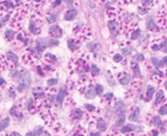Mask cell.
<instances>
[{
  "label": "cell",
  "instance_id": "63",
  "mask_svg": "<svg viewBox=\"0 0 167 136\" xmlns=\"http://www.w3.org/2000/svg\"><path fill=\"white\" fill-rule=\"evenodd\" d=\"M0 117H1V115H0Z\"/></svg>",
  "mask_w": 167,
  "mask_h": 136
},
{
  "label": "cell",
  "instance_id": "29",
  "mask_svg": "<svg viewBox=\"0 0 167 136\" xmlns=\"http://www.w3.org/2000/svg\"><path fill=\"white\" fill-rule=\"evenodd\" d=\"M33 105H34V103H33L32 99H28V101H27V108H28V111H32L33 110Z\"/></svg>",
  "mask_w": 167,
  "mask_h": 136
},
{
  "label": "cell",
  "instance_id": "2",
  "mask_svg": "<svg viewBox=\"0 0 167 136\" xmlns=\"http://www.w3.org/2000/svg\"><path fill=\"white\" fill-rule=\"evenodd\" d=\"M8 57H4V56H0V68H3V69H13V67L15 65H13L14 62H12L11 60L8 61ZM16 67V66H15Z\"/></svg>",
  "mask_w": 167,
  "mask_h": 136
},
{
  "label": "cell",
  "instance_id": "8",
  "mask_svg": "<svg viewBox=\"0 0 167 136\" xmlns=\"http://www.w3.org/2000/svg\"><path fill=\"white\" fill-rule=\"evenodd\" d=\"M108 28H109V30L111 31L112 34L116 35L117 32H118V29H119V24H118L115 20H111V21L108 22Z\"/></svg>",
  "mask_w": 167,
  "mask_h": 136
},
{
  "label": "cell",
  "instance_id": "22",
  "mask_svg": "<svg viewBox=\"0 0 167 136\" xmlns=\"http://www.w3.org/2000/svg\"><path fill=\"white\" fill-rule=\"evenodd\" d=\"M130 79H131L130 75H129V74H125L123 77H120V78H119V82H120L122 85H127V84L130 82Z\"/></svg>",
  "mask_w": 167,
  "mask_h": 136
},
{
  "label": "cell",
  "instance_id": "35",
  "mask_svg": "<svg viewBox=\"0 0 167 136\" xmlns=\"http://www.w3.org/2000/svg\"><path fill=\"white\" fill-rule=\"evenodd\" d=\"M94 89H95V93H96L97 95H101V94L103 93V87H102L101 85H96V86L94 87Z\"/></svg>",
  "mask_w": 167,
  "mask_h": 136
},
{
  "label": "cell",
  "instance_id": "58",
  "mask_svg": "<svg viewBox=\"0 0 167 136\" xmlns=\"http://www.w3.org/2000/svg\"><path fill=\"white\" fill-rule=\"evenodd\" d=\"M163 51H164V52H167V45H165V46H164V48H163Z\"/></svg>",
  "mask_w": 167,
  "mask_h": 136
},
{
  "label": "cell",
  "instance_id": "51",
  "mask_svg": "<svg viewBox=\"0 0 167 136\" xmlns=\"http://www.w3.org/2000/svg\"><path fill=\"white\" fill-rule=\"evenodd\" d=\"M65 2H66V4L70 7V6H72V4H73V0H64Z\"/></svg>",
  "mask_w": 167,
  "mask_h": 136
},
{
  "label": "cell",
  "instance_id": "50",
  "mask_svg": "<svg viewBox=\"0 0 167 136\" xmlns=\"http://www.w3.org/2000/svg\"><path fill=\"white\" fill-rule=\"evenodd\" d=\"M150 134H151V136H158V131H156V130H151V131H150Z\"/></svg>",
  "mask_w": 167,
  "mask_h": 136
},
{
  "label": "cell",
  "instance_id": "31",
  "mask_svg": "<svg viewBox=\"0 0 167 136\" xmlns=\"http://www.w3.org/2000/svg\"><path fill=\"white\" fill-rule=\"evenodd\" d=\"M152 123H153V125L154 126H157V127H159V126H161V119H160V117H158V116H155L154 118H153V121H152Z\"/></svg>",
  "mask_w": 167,
  "mask_h": 136
},
{
  "label": "cell",
  "instance_id": "41",
  "mask_svg": "<svg viewBox=\"0 0 167 136\" xmlns=\"http://www.w3.org/2000/svg\"><path fill=\"white\" fill-rule=\"evenodd\" d=\"M84 108L87 109V110H89V111H93V110H95V107H94V106H92V105H89V104L84 105Z\"/></svg>",
  "mask_w": 167,
  "mask_h": 136
},
{
  "label": "cell",
  "instance_id": "27",
  "mask_svg": "<svg viewBox=\"0 0 167 136\" xmlns=\"http://www.w3.org/2000/svg\"><path fill=\"white\" fill-rule=\"evenodd\" d=\"M45 59L48 61V63H54L56 62V57L51 53H47L45 54Z\"/></svg>",
  "mask_w": 167,
  "mask_h": 136
},
{
  "label": "cell",
  "instance_id": "44",
  "mask_svg": "<svg viewBox=\"0 0 167 136\" xmlns=\"http://www.w3.org/2000/svg\"><path fill=\"white\" fill-rule=\"evenodd\" d=\"M141 3L144 6H148V5H150L152 3V0H141Z\"/></svg>",
  "mask_w": 167,
  "mask_h": 136
},
{
  "label": "cell",
  "instance_id": "59",
  "mask_svg": "<svg viewBox=\"0 0 167 136\" xmlns=\"http://www.w3.org/2000/svg\"><path fill=\"white\" fill-rule=\"evenodd\" d=\"M164 86H165V89L167 90V81L165 82V84H164Z\"/></svg>",
  "mask_w": 167,
  "mask_h": 136
},
{
  "label": "cell",
  "instance_id": "19",
  "mask_svg": "<svg viewBox=\"0 0 167 136\" xmlns=\"http://www.w3.org/2000/svg\"><path fill=\"white\" fill-rule=\"evenodd\" d=\"M150 61H151V63L155 66V67H162L163 65H164V63H163V61L162 60H159L158 58H156V57H152L151 59H150Z\"/></svg>",
  "mask_w": 167,
  "mask_h": 136
},
{
  "label": "cell",
  "instance_id": "57",
  "mask_svg": "<svg viewBox=\"0 0 167 136\" xmlns=\"http://www.w3.org/2000/svg\"><path fill=\"white\" fill-rule=\"evenodd\" d=\"M73 136H84V135L83 134H81V133H75Z\"/></svg>",
  "mask_w": 167,
  "mask_h": 136
},
{
  "label": "cell",
  "instance_id": "14",
  "mask_svg": "<svg viewBox=\"0 0 167 136\" xmlns=\"http://www.w3.org/2000/svg\"><path fill=\"white\" fill-rule=\"evenodd\" d=\"M139 109L137 108V109H135V111H133L129 115V120L130 121H138L139 120Z\"/></svg>",
  "mask_w": 167,
  "mask_h": 136
},
{
  "label": "cell",
  "instance_id": "49",
  "mask_svg": "<svg viewBox=\"0 0 167 136\" xmlns=\"http://www.w3.org/2000/svg\"><path fill=\"white\" fill-rule=\"evenodd\" d=\"M105 98H106L107 100H111L112 98H113V94H112V93H108V94L105 96Z\"/></svg>",
  "mask_w": 167,
  "mask_h": 136
},
{
  "label": "cell",
  "instance_id": "6",
  "mask_svg": "<svg viewBox=\"0 0 167 136\" xmlns=\"http://www.w3.org/2000/svg\"><path fill=\"white\" fill-rule=\"evenodd\" d=\"M19 78H20V83H24L27 86L30 85V74H29V72L27 71V72H24V73L20 74Z\"/></svg>",
  "mask_w": 167,
  "mask_h": 136
},
{
  "label": "cell",
  "instance_id": "9",
  "mask_svg": "<svg viewBox=\"0 0 167 136\" xmlns=\"http://www.w3.org/2000/svg\"><path fill=\"white\" fill-rule=\"evenodd\" d=\"M43 132V128L41 126H36L32 131L28 132L26 136H40Z\"/></svg>",
  "mask_w": 167,
  "mask_h": 136
},
{
  "label": "cell",
  "instance_id": "17",
  "mask_svg": "<svg viewBox=\"0 0 167 136\" xmlns=\"http://www.w3.org/2000/svg\"><path fill=\"white\" fill-rule=\"evenodd\" d=\"M71 115H72V117H74L75 119H80V118H82L83 112H82L81 109H73V111L71 112Z\"/></svg>",
  "mask_w": 167,
  "mask_h": 136
},
{
  "label": "cell",
  "instance_id": "16",
  "mask_svg": "<svg viewBox=\"0 0 167 136\" xmlns=\"http://www.w3.org/2000/svg\"><path fill=\"white\" fill-rule=\"evenodd\" d=\"M94 97H95V92H94V90H93V87L89 86L88 89H87L86 92H85V98L91 100V99H93Z\"/></svg>",
  "mask_w": 167,
  "mask_h": 136
},
{
  "label": "cell",
  "instance_id": "53",
  "mask_svg": "<svg viewBox=\"0 0 167 136\" xmlns=\"http://www.w3.org/2000/svg\"><path fill=\"white\" fill-rule=\"evenodd\" d=\"M61 3V0H55V2H54V4H53V7H55L57 5H59Z\"/></svg>",
  "mask_w": 167,
  "mask_h": 136
},
{
  "label": "cell",
  "instance_id": "43",
  "mask_svg": "<svg viewBox=\"0 0 167 136\" xmlns=\"http://www.w3.org/2000/svg\"><path fill=\"white\" fill-rule=\"evenodd\" d=\"M27 87V85L26 84H24V83H20L19 84V86H18V91L19 92H23L24 91V89Z\"/></svg>",
  "mask_w": 167,
  "mask_h": 136
},
{
  "label": "cell",
  "instance_id": "12",
  "mask_svg": "<svg viewBox=\"0 0 167 136\" xmlns=\"http://www.w3.org/2000/svg\"><path fill=\"white\" fill-rule=\"evenodd\" d=\"M6 56H7L12 62H14V65H15L16 67L19 65V63H18V60H19V59H18V56L15 54V53H13L12 51H8V52L6 53Z\"/></svg>",
  "mask_w": 167,
  "mask_h": 136
},
{
  "label": "cell",
  "instance_id": "39",
  "mask_svg": "<svg viewBox=\"0 0 167 136\" xmlns=\"http://www.w3.org/2000/svg\"><path fill=\"white\" fill-rule=\"evenodd\" d=\"M57 82H58V80H57V79H55V78L48 79V81H47V85L51 87V86H54V85H56V84H57Z\"/></svg>",
  "mask_w": 167,
  "mask_h": 136
},
{
  "label": "cell",
  "instance_id": "26",
  "mask_svg": "<svg viewBox=\"0 0 167 136\" xmlns=\"http://www.w3.org/2000/svg\"><path fill=\"white\" fill-rule=\"evenodd\" d=\"M32 94H33L35 99H44L45 98V93L44 92H37V91L35 92V91H33Z\"/></svg>",
  "mask_w": 167,
  "mask_h": 136
},
{
  "label": "cell",
  "instance_id": "60",
  "mask_svg": "<svg viewBox=\"0 0 167 136\" xmlns=\"http://www.w3.org/2000/svg\"><path fill=\"white\" fill-rule=\"evenodd\" d=\"M34 1H35V2H40L41 0H34Z\"/></svg>",
  "mask_w": 167,
  "mask_h": 136
},
{
  "label": "cell",
  "instance_id": "24",
  "mask_svg": "<svg viewBox=\"0 0 167 136\" xmlns=\"http://www.w3.org/2000/svg\"><path fill=\"white\" fill-rule=\"evenodd\" d=\"M125 118H126V115H125V114H122V115L118 116V119H117L115 125H116V126H122V125L125 123Z\"/></svg>",
  "mask_w": 167,
  "mask_h": 136
},
{
  "label": "cell",
  "instance_id": "15",
  "mask_svg": "<svg viewBox=\"0 0 167 136\" xmlns=\"http://www.w3.org/2000/svg\"><path fill=\"white\" fill-rule=\"evenodd\" d=\"M9 124H10V118L9 117H5L4 119H2L1 122H0V132L3 131L5 128H7L9 126Z\"/></svg>",
  "mask_w": 167,
  "mask_h": 136
},
{
  "label": "cell",
  "instance_id": "42",
  "mask_svg": "<svg viewBox=\"0 0 167 136\" xmlns=\"http://www.w3.org/2000/svg\"><path fill=\"white\" fill-rule=\"evenodd\" d=\"M134 58H135L136 61H142V60L144 59V56L142 54H137L134 56Z\"/></svg>",
  "mask_w": 167,
  "mask_h": 136
},
{
  "label": "cell",
  "instance_id": "20",
  "mask_svg": "<svg viewBox=\"0 0 167 136\" xmlns=\"http://www.w3.org/2000/svg\"><path fill=\"white\" fill-rule=\"evenodd\" d=\"M10 114H11V115H13V116L19 117V118L22 116L21 110H19V109H17V107H13V108H11V109H10Z\"/></svg>",
  "mask_w": 167,
  "mask_h": 136
},
{
  "label": "cell",
  "instance_id": "40",
  "mask_svg": "<svg viewBox=\"0 0 167 136\" xmlns=\"http://www.w3.org/2000/svg\"><path fill=\"white\" fill-rule=\"evenodd\" d=\"M122 59H123V56L121 54H115L113 56V60L115 62H120V61H122Z\"/></svg>",
  "mask_w": 167,
  "mask_h": 136
},
{
  "label": "cell",
  "instance_id": "1",
  "mask_svg": "<svg viewBox=\"0 0 167 136\" xmlns=\"http://www.w3.org/2000/svg\"><path fill=\"white\" fill-rule=\"evenodd\" d=\"M114 110L116 112V114L118 116L122 115V114H125V111H126V105L122 102V101H118L115 103V106H114Z\"/></svg>",
  "mask_w": 167,
  "mask_h": 136
},
{
  "label": "cell",
  "instance_id": "56",
  "mask_svg": "<svg viewBox=\"0 0 167 136\" xmlns=\"http://www.w3.org/2000/svg\"><path fill=\"white\" fill-rule=\"evenodd\" d=\"M162 61H163V63H164V64H165V63H166V64H167V56H165V57H163Z\"/></svg>",
  "mask_w": 167,
  "mask_h": 136
},
{
  "label": "cell",
  "instance_id": "28",
  "mask_svg": "<svg viewBox=\"0 0 167 136\" xmlns=\"http://www.w3.org/2000/svg\"><path fill=\"white\" fill-rule=\"evenodd\" d=\"M154 94V88L151 87V86H148L147 88V92H146V96H147V99H151L152 96Z\"/></svg>",
  "mask_w": 167,
  "mask_h": 136
},
{
  "label": "cell",
  "instance_id": "34",
  "mask_svg": "<svg viewBox=\"0 0 167 136\" xmlns=\"http://www.w3.org/2000/svg\"><path fill=\"white\" fill-rule=\"evenodd\" d=\"M132 47L131 46H126V47H122V53L125 55L127 54H130L131 53V51H132Z\"/></svg>",
  "mask_w": 167,
  "mask_h": 136
},
{
  "label": "cell",
  "instance_id": "5",
  "mask_svg": "<svg viewBox=\"0 0 167 136\" xmlns=\"http://www.w3.org/2000/svg\"><path fill=\"white\" fill-rule=\"evenodd\" d=\"M146 28H147V30L153 31V32H157V31L159 30L158 26L153 22V19H152L151 17H148V18L146 19Z\"/></svg>",
  "mask_w": 167,
  "mask_h": 136
},
{
  "label": "cell",
  "instance_id": "45",
  "mask_svg": "<svg viewBox=\"0 0 167 136\" xmlns=\"http://www.w3.org/2000/svg\"><path fill=\"white\" fill-rule=\"evenodd\" d=\"M160 48H161V47H160L159 45H154L151 46V49H152L153 51H157V50H159Z\"/></svg>",
  "mask_w": 167,
  "mask_h": 136
},
{
  "label": "cell",
  "instance_id": "36",
  "mask_svg": "<svg viewBox=\"0 0 167 136\" xmlns=\"http://www.w3.org/2000/svg\"><path fill=\"white\" fill-rule=\"evenodd\" d=\"M47 45H48V46H55V45H59V42L57 40H48Z\"/></svg>",
  "mask_w": 167,
  "mask_h": 136
},
{
  "label": "cell",
  "instance_id": "32",
  "mask_svg": "<svg viewBox=\"0 0 167 136\" xmlns=\"http://www.w3.org/2000/svg\"><path fill=\"white\" fill-rule=\"evenodd\" d=\"M139 35H140V31H139V29H138V30H135V31L132 33L131 39H132V40H137L139 37Z\"/></svg>",
  "mask_w": 167,
  "mask_h": 136
},
{
  "label": "cell",
  "instance_id": "4",
  "mask_svg": "<svg viewBox=\"0 0 167 136\" xmlns=\"http://www.w3.org/2000/svg\"><path fill=\"white\" fill-rule=\"evenodd\" d=\"M66 94H67V89H66V87H65V86L61 87L60 90H59V92H58V94H57V96H56V101H57L58 104H62V103H63Z\"/></svg>",
  "mask_w": 167,
  "mask_h": 136
},
{
  "label": "cell",
  "instance_id": "38",
  "mask_svg": "<svg viewBox=\"0 0 167 136\" xmlns=\"http://www.w3.org/2000/svg\"><path fill=\"white\" fill-rule=\"evenodd\" d=\"M158 112H159V114H161V115H164V114H166V113H167V107H166V106H162V107L159 109Z\"/></svg>",
  "mask_w": 167,
  "mask_h": 136
},
{
  "label": "cell",
  "instance_id": "54",
  "mask_svg": "<svg viewBox=\"0 0 167 136\" xmlns=\"http://www.w3.org/2000/svg\"><path fill=\"white\" fill-rule=\"evenodd\" d=\"M6 82H5V80L2 78V77H0V86H2V85H4Z\"/></svg>",
  "mask_w": 167,
  "mask_h": 136
},
{
  "label": "cell",
  "instance_id": "23",
  "mask_svg": "<svg viewBox=\"0 0 167 136\" xmlns=\"http://www.w3.org/2000/svg\"><path fill=\"white\" fill-rule=\"evenodd\" d=\"M15 37V32L13 30H7L5 32V38L8 40V41H12Z\"/></svg>",
  "mask_w": 167,
  "mask_h": 136
},
{
  "label": "cell",
  "instance_id": "7",
  "mask_svg": "<svg viewBox=\"0 0 167 136\" xmlns=\"http://www.w3.org/2000/svg\"><path fill=\"white\" fill-rule=\"evenodd\" d=\"M77 14H78L77 9H70V10H68L66 12V14L64 16V19L66 21H71V20L75 19V17L77 16Z\"/></svg>",
  "mask_w": 167,
  "mask_h": 136
},
{
  "label": "cell",
  "instance_id": "10",
  "mask_svg": "<svg viewBox=\"0 0 167 136\" xmlns=\"http://www.w3.org/2000/svg\"><path fill=\"white\" fill-rule=\"evenodd\" d=\"M96 128H97L99 131H101V132H103V131H105V130L107 129V125H106L105 121H104L102 118H98L97 124H96Z\"/></svg>",
  "mask_w": 167,
  "mask_h": 136
},
{
  "label": "cell",
  "instance_id": "11",
  "mask_svg": "<svg viewBox=\"0 0 167 136\" xmlns=\"http://www.w3.org/2000/svg\"><path fill=\"white\" fill-rule=\"evenodd\" d=\"M131 67L133 69V72L135 74L136 77H140V70L139 67V63H137V61H133L131 63Z\"/></svg>",
  "mask_w": 167,
  "mask_h": 136
},
{
  "label": "cell",
  "instance_id": "62",
  "mask_svg": "<svg viewBox=\"0 0 167 136\" xmlns=\"http://www.w3.org/2000/svg\"><path fill=\"white\" fill-rule=\"evenodd\" d=\"M6 136H10V134H9V135H6Z\"/></svg>",
  "mask_w": 167,
  "mask_h": 136
},
{
  "label": "cell",
  "instance_id": "30",
  "mask_svg": "<svg viewBox=\"0 0 167 136\" xmlns=\"http://www.w3.org/2000/svg\"><path fill=\"white\" fill-rule=\"evenodd\" d=\"M91 74H92L93 76H97V75L99 74V69H98V67H97L95 64H92V65H91Z\"/></svg>",
  "mask_w": 167,
  "mask_h": 136
},
{
  "label": "cell",
  "instance_id": "37",
  "mask_svg": "<svg viewBox=\"0 0 167 136\" xmlns=\"http://www.w3.org/2000/svg\"><path fill=\"white\" fill-rule=\"evenodd\" d=\"M9 18H10V16L9 15H6V16H4L1 20H0V27H2V26H4L6 23H7V21L9 20Z\"/></svg>",
  "mask_w": 167,
  "mask_h": 136
},
{
  "label": "cell",
  "instance_id": "18",
  "mask_svg": "<svg viewBox=\"0 0 167 136\" xmlns=\"http://www.w3.org/2000/svg\"><path fill=\"white\" fill-rule=\"evenodd\" d=\"M68 47L71 49V50H76V49H78L80 46H79V45L78 44H76V42H75V40H69L68 41Z\"/></svg>",
  "mask_w": 167,
  "mask_h": 136
},
{
  "label": "cell",
  "instance_id": "3",
  "mask_svg": "<svg viewBox=\"0 0 167 136\" xmlns=\"http://www.w3.org/2000/svg\"><path fill=\"white\" fill-rule=\"evenodd\" d=\"M49 34H50V36H52L53 38L58 39V38H61V37H62V30L60 29L59 26L53 25V26H51V27L49 28Z\"/></svg>",
  "mask_w": 167,
  "mask_h": 136
},
{
  "label": "cell",
  "instance_id": "55",
  "mask_svg": "<svg viewBox=\"0 0 167 136\" xmlns=\"http://www.w3.org/2000/svg\"><path fill=\"white\" fill-rule=\"evenodd\" d=\"M90 136H100V133L99 132H96V133L92 132V133H90Z\"/></svg>",
  "mask_w": 167,
  "mask_h": 136
},
{
  "label": "cell",
  "instance_id": "61",
  "mask_svg": "<svg viewBox=\"0 0 167 136\" xmlns=\"http://www.w3.org/2000/svg\"><path fill=\"white\" fill-rule=\"evenodd\" d=\"M1 99H2V97H1V95H0V101H1Z\"/></svg>",
  "mask_w": 167,
  "mask_h": 136
},
{
  "label": "cell",
  "instance_id": "13",
  "mask_svg": "<svg viewBox=\"0 0 167 136\" xmlns=\"http://www.w3.org/2000/svg\"><path fill=\"white\" fill-rule=\"evenodd\" d=\"M28 31H29L31 34H33V35H37V34H39V30H38V28L36 27L35 23H34L32 20L29 22V25H28Z\"/></svg>",
  "mask_w": 167,
  "mask_h": 136
},
{
  "label": "cell",
  "instance_id": "52",
  "mask_svg": "<svg viewBox=\"0 0 167 136\" xmlns=\"http://www.w3.org/2000/svg\"><path fill=\"white\" fill-rule=\"evenodd\" d=\"M10 136H22L20 133H18V132H12V133H10Z\"/></svg>",
  "mask_w": 167,
  "mask_h": 136
},
{
  "label": "cell",
  "instance_id": "48",
  "mask_svg": "<svg viewBox=\"0 0 167 136\" xmlns=\"http://www.w3.org/2000/svg\"><path fill=\"white\" fill-rule=\"evenodd\" d=\"M37 72H38V74H39V75L44 76V73L42 72V70H41V67H40V66H37Z\"/></svg>",
  "mask_w": 167,
  "mask_h": 136
},
{
  "label": "cell",
  "instance_id": "33",
  "mask_svg": "<svg viewBox=\"0 0 167 136\" xmlns=\"http://www.w3.org/2000/svg\"><path fill=\"white\" fill-rule=\"evenodd\" d=\"M46 20H47V22L49 24H53L56 21V16L53 15V14L52 15H48V16H46Z\"/></svg>",
  "mask_w": 167,
  "mask_h": 136
},
{
  "label": "cell",
  "instance_id": "21",
  "mask_svg": "<svg viewBox=\"0 0 167 136\" xmlns=\"http://www.w3.org/2000/svg\"><path fill=\"white\" fill-rule=\"evenodd\" d=\"M133 130H135V126H133L132 124H127V125L122 127L121 132L122 133H128V132H132Z\"/></svg>",
  "mask_w": 167,
  "mask_h": 136
},
{
  "label": "cell",
  "instance_id": "46",
  "mask_svg": "<svg viewBox=\"0 0 167 136\" xmlns=\"http://www.w3.org/2000/svg\"><path fill=\"white\" fill-rule=\"evenodd\" d=\"M9 94H10V97H11L12 99H15V98H16V93H15V91H14L13 89H10Z\"/></svg>",
  "mask_w": 167,
  "mask_h": 136
},
{
  "label": "cell",
  "instance_id": "25",
  "mask_svg": "<svg viewBox=\"0 0 167 136\" xmlns=\"http://www.w3.org/2000/svg\"><path fill=\"white\" fill-rule=\"evenodd\" d=\"M163 97H164V95H163V91L159 90V91L157 92V94H156V99H155V104H159V103L161 102V100L163 99Z\"/></svg>",
  "mask_w": 167,
  "mask_h": 136
},
{
  "label": "cell",
  "instance_id": "47",
  "mask_svg": "<svg viewBox=\"0 0 167 136\" xmlns=\"http://www.w3.org/2000/svg\"><path fill=\"white\" fill-rule=\"evenodd\" d=\"M107 82H108V84H109V85H112V86H113V85H115V81L112 79V77L111 78H110V77H107Z\"/></svg>",
  "mask_w": 167,
  "mask_h": 136
}]
</instances>
